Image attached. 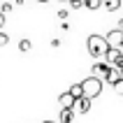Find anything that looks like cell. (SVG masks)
Masks as SVG:
<instances>
[{
  "mask_svg": "<svg viewBox=\"0 0 123 123\" xmlns=\"http://www.w3.org/2000/svg\"><path fill=\"white\" fill-rule=\"evenodd\" d=\"M30 49H33V42H30V40H21L19 42V51H21V54H28Z\"/></svg>",
  "mask_w": 123,
  "mask_h": 123,
  "instance_id": "cell-11",
  "label": "cell"
},
{
  "mask_svg": "<svg viewBox=\"0 0 123 123\" xmlns=\"http://www.w3.org/2000/svg\"><path fill=\"white\" fill-rule=\"evenodd\" d=\"M121 79H123V77H121V68H111L105 81H107V84H111V86H116V84L121 81Z\"/></svg>",
  "mask_w": 123,
  "mask_h": 123,
  "instance_id": "cell-7",
  "label": "cell"
},
{
  "mask_svg": "<svg viewBox=\"0 0 123 123\" xmlns=\"http://www.w3.org/2000/svg\"><path fill=\"white\" fill-rule=\"evenodd\" d=\"M102 0H86V9H100Z\"/></svg>",
  "mask_w": 123,
  "mask_h": 123,
  "instance_id": "cell-12",
  "label": "cell"
},
{
  "mask_svg": "<svg viewBox=\"0 0 123 123\" xmlns=\"http://www.w3.org/2000/svg\"><path fill=\"white\" fill-rule=\"evenodd\" d=\"M2 26H5V14L0 12V30H2Z\"/></svg>",
  "mask_w": 123,
  "mask_h": 123,
  "instance_id": "cell-18",
  "label": "cell"
},
{
  "mask_svg": "<svg viewBox=\"0 0 123 123\" xmlns=\"http://www.w3.org/2000/svg\"><path fill=\"white\" fill-rule=\"evenodd\" d=\"M74 102H77V98L72 95L70 91H65V93L58 95V105H61V109H74Z\"/></svg>",
  "mask_w": 123,
  "mask_h": 123,
  "instance_id": "cell-5",
  "label": "cell"
},
{
  "mask_svg": "<svg viewBox=\"0 0 123 123\" xmlns=\"http://www.w3.org/2000/svg\"><path fill=\"white\" fill-rule=\"evenodd\" d=\"M68 9H58V19H63V21H65V19H68Z\"/></svg>",
  "mask_w": 123,
  "mask_h": 123,
  "instance_id": "cell-17",
  "label": "cell"
},
{
  "mask_svg": "<svg viewBox=\"0 0 123 123\" xmlns=\"http://www.w3.org/2000/svg\"><path fill=\"white\" fill-rule=\"evenodd\" d=\"M102 7L107 12H116L118 7H121V0H102Z\"/></svg>",
  "mask_w": 123,
  "mask_h": 123,
  "instance_id": "cell-9",
  "label": "cell"
},
{
  "mask_svg": "<svg viewBox=\"0 0 123 123\" xmlns=\"http://www.w3.org/2000/svg\"><path fill=\"white\" fill-rule=\"evenodd\" d=\"M72 118H74V109H61L58 123H72Z\"/></svg>",
  "mask_w": 123,
  "mask_h": 123,
  "instance_id": "cell-8",
  "label": "cell"
},
{
  "mask_svg": "<svg viewBox=\"0 0 123 123\" xmlns=\"http://www.w3.org/2000/svg\"><path fill=\"white\" fill-rule=\"evenodd\" d=\"M86 47H88V54L93 56V58H105L107 51L111 49L107 37H102V35H91L88 40H86Z\"/></svg>",
  "mask_w": 123,
  "mask_h": 123,
  "instance_id": "cell-1",
  "label": "cell"
},
{
  "mask_svg": "<svg viewBox=\"0 0 123 123\" xmlns=\"http://www.w3.org/2000/svg\"><path fill=\"white\" fill-rule=\"evenodd\" d=\"M105 37H107V42H109V47H111V49H121V44H123V30H121V28H116V30H109Z\"/></svg>",
  "mask_w": 123,
  "mask_h": 123,
  "instance_id": "cell-4",
  "label": "cell"
},
{
  "mask_svg": "<svg viewBox=\"0 0 123 123\" xmlns=\"http://www.w3.org/2000/svg\"><path fill=\"white\" fill-rule=\"evenodd\" d=\"M121 77H123V68H121Z\"/></svg>",
  "mask_w": 123,
  "mask_h": 123,
  "instance_id": "cell-24",
  "label": "cell"
},
{
  "mask_svg": "<svg viewBox=\"0 0 123 123\" xmlns=\"http://www.w3.org/2000/svg\"><path fill=\"white\" fill-rule=\"evenodd\" d=\"M74 111H79V114H86V111H91V98H79L74 102Z\"/></svg>",
  "mask_w": 123,
  "mask_h": 123,
  "instance_id": "cell-6",
  "label": "cell"
},
{
  "mask_svg": "<svg viewBox=\"0 0 123 123\" xmlns=\"http://www.w3.org/2000/svg\"><path fill=\"white\" fill-rule=\"evenodd\" d=\"M7 44H9V35L0 30V47H7Z\"/></svg>",
  "mask_w": 123,
  "mask_h": 123,
  "instance_id": "cell-15",
  "label": "cell"
},
{
  "mask_svg": "<svg viewBox=\"0 0 123 123\" xmlns=\"http://www.w3.org/2000/svg\"><path fill=\"white\" fill-rule=\"evenodd\" d=\"M121 54H123V44H121Z\"/></svg>",
  "mask_w": 123,
  "mask_h": 123,
  "instance_id": "cell-23",
  "label": "cell"
},
{
  "mask_svg": "<svg viewBox=\"0 0 123 123\" xmlns=\"http://www.w3.org/2000/svg\"><path fill=\"white\" fill-rule=\"evenodd\" d=\"M118 28H121V30H123V19H121V23H118Z\"/></svg>",
  "mask_w": 123,
  "mask_h": 123,
  "instance_id": "cell-20",
  "label": "cell"
},
{
  "mask_svg": "<svg viewBox=\"0 0 123 123\" xmlns=\"http://www.w3.org/2000/svg\"><path fill=\"white\" fill-rule=\"evenodd\" d=\"M70 7L72 9H81V7H86V0H68Z\"/></svg>",
  "mask_w": 123,
  "mask_h": 123,
  "instance_id": "cell-13",
  "label": "cell"
},
{
  "mask_svg": "<svg viewBox=\"0 0 123 123\" xmlns=\"http://www.w3.org/2000/svg\"><path fill=\"white\" fill-rule=\"evenodd\" d=\"M81 86H84V95L91 98V100L102 93V79H98V77H93V74L86 77V79L81 81Z\"/></svg>",
  "mask_w": 123,
  "mask_h": 123,
  "instance_id": "cell-2",
  "label": "cell"
},
{
  "mask_svg": "<svg viewBox=\"0 0 123 123\" xmlns=\"http://www.w3.org/2000/svg\"><path fill=\"white\" fill-rule=\"evenodd\" d=\"M111 68H114V65H109V63H107V61L102 58V61H98L95 65L91 68V72H93V77H98V79H102V81H105V79H107V74H109V70H111Z\"/></svg>",
  "mask_w": 123,
  "mask_h": 123,
  "instance_id": "cell-3",
  "label": "cell"
},
{
  "mask_svg": "<svg viewBox=\"0 0 123 123\" xmlns=\"http://www.w3.org/2000/svg\"><path fill=\"white\" fill-rule=\"evenodd\" d=\"M68 91L77 98V100H79V98H84V86H81V84H74V86H70Z\"/></svg>",
  "mask_w": 123,
  "mask_h": 123,
  "instance_id": "cell-10",
  "label": "cell"
},
{
  "mask_svg": "<svg viewBox=\"0 0 123 123\" xmlns=\"http://www.w3.org/2000/svg\"><path fill=\"white\" fill-rule=\"evenodd\" d=\"M23 2H26V0H14V5H19V7L23 5Z\"/></svg>",
  "mask_w": 123,
  "mask_h": 123,
  "instance_id": "cell-19",
  "label": "cell"
},
{
  "mask_svg": "<svg viewBox=\"0 0 123 123\" xmlns=\"http://www.w3.org/2000/svg\"><path fill=\"white\" fill-rule=\"evenodd\" d=\"M44 123H56V121H49V118H47V121H44Z\"/></svg>",
  "mask_w": 123,
  "mask_h": 123,
  "instance_id": "cell-21",
  "label": "cell"
},
{
  "mask_svg": "<svg viewBox=\"0 0 123 123\" xmlns=\"http://www.w3.org/2000/svg\"><path fill=\"white\" fill-rule=\"evenodd\" d=\"M12 9H14V5H12V2H2V5H0V12L5 14V16L12 12Z\"/></svg>",
  "mask_w": 123,
  "mask_h": 123,
  "instance_id": "cell-14",
  "label": "cell"
},
{
  "mask_svg": "<svg viewBox=\"0 0 123 123\" xmlns=\"http://www.w3.org/2000/svg\"><path fill=\"white\" fill-rule=\"evenodd\" d=\"M114 91H116L118 95H123V79H121V81L116 84V86H114Z\"/></svg>",
  "mask_w": 123,
  "mask_h": 123,
  "instance_id": "cell-16",
  "label": "cell"
},
{
  "mask_svg": "<svg viewBox=\"0 0 123 123\" xmlns=\"http://www.w3.org/2000/svg\"><path fill=\"white\" fill-rule=\"evenodd\" d=\"M37 2H49V0H37Z\"/></svg>",
  "mask_w": 123,
  "mask_h": 123,
  "instance_id": "cell-22",
  "label": "cell"
}]
</instances>
